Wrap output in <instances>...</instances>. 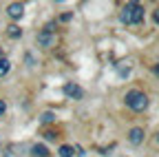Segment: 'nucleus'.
I'll use <instances>...</instances> for the list:
<instances>
[{
  "label": "nucleus",
  "instance_id": "obj_9",
  "mask_svg": "<svg viewBox=\"0 0 159 157\" xmlns=\"http://www.w3.org/2000/svg\"><path fill=\"white\" fill-rule=\"evenodd\" d=\"M55 122V113L53 111H44L40 115V124H53Z\"/></svg>",
  "mask_w": 159,
  "mask_h": 157
},
{
  "label": "nucleus",
  "instance_id": "obj_10",
  "mask_svg": "<svg viewBox=\"0 0 159 157\" xmlns=\"http://www.w3.org/2000/svg\"><path fill=\"white\" fill-rule=\"evenodd\" d=\"M11 69V62L7 60V58H0V77H5Z\"/></svg>",
  "mask_w": 159,
  "mask_h": 157
},
{
  "label": "nucleus",
  "instance_id": "obj_18",
  "mask_svg": "<svg viewBox=\"0 0 159 157\" xmlns=\"http://www.w3.org/2000/svg\"><path fill=\"white\" fill-rule=\"evenodd\" d=\"M0 150H2V137H0Z\"/></svg>",
  "mask_w": 159,
  "mask_h": 157
},
{
  "label": "nucleus",
  "instance_id": "obj_6",
  "mask_svg": "<svg viewBox=\"0 0 159 157\" xmlns=\"http://www.w3.org/2000/svg\"><path fill=\"white\" fill-rule=\"evenodd\" d=\"M144 128H139V126H135V128H130L128 131V142L133 144V146H139V144H142L144 142Z\"/></svg>",
  "mask_w": 159,
  "mask_h": 157
},
{
  "label": "nucleus",
  "instance_id": "obj_19",
  "mask_svg": "<svg viewBox=\"0 0 159 157\" xmlns=\"http://www.w3.org/2000/svg\"><path fill=\"white\" fill-rule=\"evenodd\" d=\"M0 58H2V51H0Z\"/></svg>",
  "mask_w": 159,
  "mask_h": 157
},
{
  "label": "nucleus",
  "instance_id": "obj_11",
  "mask_svg": "<svg viewBox=\"0 0 159 157\" xmlns=\"http://www.w3.org/2000/svg\"><path fill=\"white\" fill-rule=\"evenodd\" d=\"M57 155H60V157H73V146L62 144V146L57 148Z\"/></svg>",
  "mask_w": 159,
  "mask_h": 157
},
{
  "label": "nucleus",
  "instance_id": "obj_13",
  "mask_svg": "<svg viewBox=\"0 0 159 157\" xmlns=\"http://www.w3.org/2000/svg\"><path fill=\"white\" fill-rule=\"evenodd\" d=\"M60 20H62V22H69V20H73V13L69 11V13H62V16H60Z\"/></svg>",
  "mask_w": 159,
  "mask_h": 157
},
{
  "label": "nucleus",
  "instance_id": "obj_4",
  "mask_svg": "<svg viewBox=\"0 0 159 157\" xmlns=\"http://www.w3.org/2000/svg\"><path fill=\"white\" fill-rule=\"evenodd\" d=\"M35 40H38L40 47L51 49V47H55V42H57V35H55V33H47V31H40V33L35 35Z\"/></svg>",
  "mask_w": 159,
  "mask_h": 157
},
{
  "label": "nucleus",
  "instance_id": "obj_2",
  "mask_svg": "<svg viewBox=\"0 0 159 157\" xmlns=\"http://www.w3.org/2000/svg\"><path fill=\"white\" fill-rule=\"evenodd\" d=\"M122 22L124 25H139L144 20V7L139 2H128L124 9H122Z\"/></svg>",
  "mask_w": 159,
  "mask_h": 157
},
{
  "label": "nucleus",
  "instance_id": "obj_12",
  "mask_svg": "<svg viewBox=\"0 0 159 157\" xmlns=\"http://www.w3.org/2000/svg\"><path fill=\"white\" fill-rule=\"evenodd\" d=\"M57 133H53V131H44V140H57Z\"/></svg>",
  "mask_w": 159,
  "mask_h": 157
},
{
  "label": "nucleus",
  "instance_id": "obj_1",
  "mask_svg": "<svg viewBox=\"0 0 159 157\" xmlns=\"http://www.w3.org/2000/svg\"><path fill=\"white\" fill-rule=\"evenodd\" d=\"M124 102H126V106H128L130 111L142 113V111L148 109V95H146L144 91H139V89H130V91H126V95H124Z\"/></svg>",
  "mask_w": 159,
  "mask_h": 157
},
{
  "label": "nucleus",
  "instance_id": "obj_7",
  "mask_svg": "<svg viewBox=\"0 0 159 157\" xmlns=\"http://www.w3.org/2000/svg\"><path fill=\"white\" fill-rule=\"evenodd\" d=\"M31 153H33V157H51V153H49V148L44 144H33Z\"/></svg>",
  "mask_w": 159,
  "mask_h": 157
},
{
  "label": "nucleus",
  "instance_id": "obj_5",
  "mask_svg": "<svg viewBox=\"0 0 159 157\" xmlns=\"http://www.w3.org/2000/svg\"><path fill=\"white\" fill-rule=\"evenodd\" d=\"M7 16L11 18V20H20V18L25 16V5H22V2H11V5H7Z\"/></svg>",
  "mask_w": 159,
  "mask_h": 157
},
{
  "label": "nucleus",
  "instance_id": "obj_17",
  "mask_svg": "<svg viewBox=\"0 0 159 157\" xmlns=\"http://www.w3.org/2000/svg\"><path fill=\"white\" fill-rule=\"evenodd\" d=\"M155 22L159 25V11H155Z\"/></svg>",
  "mask_w": 159,
  "mask_h": 157
},
{
  "label": "nucleus",
  "instance_id": "obj_14",
  "mask_svg": "<svg viewBox=\"0 0 159 157\" xmlns=\"http://www.w3.org/2000/svg\"><path fill=\"white\" fill-rule=\"evenodd\" d=\"M5 111H7V104H5L2 100H0V117H2V115H5Z\"/></svg>",
  "mask_w": 159,
  "mask_h": 157
},
{
  "label": "nucleus",
  "instance_id": "obj_15",
  "mask_svg": "<svg viewBox=\"0 0 159 157\" xmlns=\"http://www.w3.org/2000/svg\"><path fill=\"white\" fill-rule=\"evenodd\" d=\"M152 144H155V146H157V148H159V133H157V135H155V140H152Z\"/></svg>",
  "mask_w": 159,
  "mask_h": 157
},
{
  "label": "nucleus",
  "instance_id": "obj_8",
  "mask_svg": "<svg viewBox=\"0 0 159 157\" xmlns=\"http://www.w3.org/2000/svg\"><path fill=\"white\" fill-rule=\"evenodd\" d=\"M7 35L11 38V40H18V38H22V29H20V27L13 22V25L7 27Z\"/></svg>",
  "mask_w": 159,
  "mask_h": 157
},
{
  "label": "nucleus",
  "instance_id": "obj_16",
  "mask_svg": "<svg viewBox=\"0 0 159 157\" xmlns=\"http://www.w3.org/2000/svg\"><path fill=\"white\" fill-rule=\"evenodd\" d=\"M152 71H155V75L159 77V64H155V69H152Z\"/></svg>",
  "mask_w": 159,
  "mask_h": 157
},
{
  "label": "nucleus",
  "instance_id": "obj_3",
  "mask_svg": "<svg viewBox=\"0 0 159 157\" xmlns=\"http://www.w3.org/2000/svg\"><path fill=\"white\" fill-rule=\"evenodd\" d=\"M62 91H64V95L69 97V100H82L84 97V89L80 84H75V82H66L62 86Z\"/></svg>",
  "mask_w": 159,
  "mask_h": 157
}]
</instances>
